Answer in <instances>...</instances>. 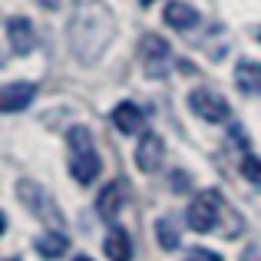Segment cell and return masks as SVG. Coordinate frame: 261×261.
Segmentation results:
<instances>
[{"mask_svg":"<svg viewBox=\"0 0 261 261\" xmlns=\"http://www.w3.org/2000/svg\"><path fill=\"white\" fill-rule=\"evenodd\" d=\"M142 66H146L149 76H162V73H169V66H172V46H169L162 37L149 33V37L142 40Z\"/></svg>","mask_w":261,"mask_h":261,"instance_id":"5","label":"cell"},{"mask_svg":"<svg viewBox=\"0 0 261 261\" xmlns=\"http://www.w3.org/2000/svg\"><path fill=\"white\" fill-rule=\"evenodd\" d=\"M242 175L248 178L251 185L261 189V159H258V155H245V159H242Z\"/></svg>","mask_w":261,"mask_h":261,"instance_id":"17","label":"cell"},{"mask_svg":"<svg viewBox=\"0 0 261 261\" xmlns=\"http://www.w3.org/2000/svg\"><path fill=\"white\" fill-rule=\"evenodd\" d=\"M122 202H126V182L122 178H116V182H109L106 189L99 192V198H96V212H99V218H116L122 208Z\"/></svg>","mask_w":261,"mask_h":261,"instance_id":"10","label":"cell"},{"mask_svg":"<svg viewBox=\"0 0 261 261\" xmlns=\"http://www.w3.org/2000/svg\"><path fill=\"white\" fill-rule=\"evenodd\" d=\"M37 4L43 7V10H57V7H60V0H37Z\"/></svg>","mask_w":261,"mask_h":261,"instance_id":"19","label":"cell"},{"mask_svg":"<svg viewBox=\"0 0 261 261\" xmlns=\"http://www.w3.org/2000/svg\"><path fill=\"white\" fill-rule=\"evenodd\" d=\"M113 40V23L96 7H80L70 20V50L80 63H96Z\"/></svg>","mask_w":261,"mask_h":261,"instance_id":"1","label":"cell"},{"mask_svg":"<svg viewBox=\"0 0 261 261\" xmlns=\"http://www.w3.org/2000/svg\"><path fill=\"white\" fill-rule=\"evenodd\" d=\"M185 261H222V258H218L215 251H208V248H192Z\"/></svg>","mask_w":261,"mask_h":261,"instance_id":"18","label":"cell"},{"mask_svg":"<svg viewBox=\"0 0 261 261\" xmlns=\"http://www.w3.org/2000/svg\"><path fill=\"white\" fill-rule=\"evenodd\" d=\"M109 116H113V126L126 136H136L142 129V122H146V113H142V106H136V102H119Z\"/></svg>","mask_w":261,"mask_h":261,"instance_id":"11","label":"cell"},{"mask_svg":"<svg viewBox=\"0 0 261 261\" xmlns=\"http://www.w3.org/2000/svg\"><path fill=\"white\" fill-rule=\"evenodd\" d=\"M139 4H146V7H149V4H152V0H139Z\"/></svg>","mask_w":261,"mask_h":261,"instance_id":"22","label":"cell"},{"mask_svg":"<svg viewBox=\"0 0 261 261\" xmlns=\"http://www.w3.org/2000/svg\"><path fill=\"white\" fill-rule=\"evenodd\" d=\"M189 106H192V113L202 116L205 122H228V116H231L228 99L218 96L215 89H205V86H198V89L189 93Z\"/></svg>","mask_w":261,"mask_h":261,"instance_id":"4","label":"cell"},{"mask_svg":"<svg viewBox=\"0 0 261 261\" xmlns=\"http://www.w3.org/2000/svg\"><path fill=\"white\" fill-rule=\"evenodd\" d=\"M218 212H222V195H218L215 189H205L189 202V208H185V225H189L192 231H198V235H205V231L215 228Z\"/></svg>","mask_w":261,"mask_h":261,"instance_id":"3","label":"cell"},{"mask_svg":"<svg viewBox=\"0 0 261 261\" xmlns=\"http://www.w3.org/2000/svg\"><path fill=\"white\" fill-rule=\"evenodd\" d=\"M17 189H20V198H23V205H27V208H33L40 218H43V222H60V208L53 205V198L46 195V192L40 189L37 182H27V178H23Z\"/></svg>","mask_w":261,"mask_h":261,"instance_id":"6","label":"cell"},{"mask_svg":"<svg viewBox=\"0 0 261 261\" xmlns=\"http://www.w3.org/2000/svg\"><path fill=\"white\" fill-rule=\"evenodd\" d=\"M102 251H106L109 261H133V238H129L126 228H109L106 238H102Z\"/></svg>","mask_w":261,"mask_h":261,"instance_id":"12","label":"cell"},{"mask_svg":"<svg viewBox=\"0 0 261 261\" xmlns=\"http://www.w3.org/2000/svg\"><path fill=\"white\" fill-rule=\"evenodd\" d=\"M37 255L40 258H46V261H57V258H63L66 251H70V238L63 235V231H43V235H37Z\"/></svg>","mask_w":261,"mask_h":261,"instance_id":"13","label":"cell"},{"mask_svg":"<svg viewBox=\"0 0 261 261\" xmlns=\"http://www.w3.org/2000/svg\"><path fill=\"white\" fill-rule=\"evenodd\" d=\"M66 149H70V175L80 185L96 182V175H99V152H96L93 136H89L86 126H73L66 133Z\"/></svg>","mask_w":261,"mask_h":261,"instance_id":"2","label":"cell"},{"mask_svg":"<svg viewBox=\"0 0 261 261\" xmlns=\"http://www.w3.org/2000/svg\"><path fill=\"white\" fill-rule=\"evenodd\" d=\"M155 242H159L166 251L178 248V225H175L172 215H162L159 222H155Z\"/></svg>","mask_w":261,"mask_h":261,"instance_id":"16","label":"cell"},{"mask_svg":"<svg viewBox=\"0 0 261 261\" xmlns=\"http://www.w3.org/2000/svg\"><path fill=\"white\" fill-rule=\"evenodd\" d=\"M7 40H10V50L17 57H27L37 46V30L27 17H10L7 20Z\"/></svg>","mask_w":261,"mask_h":261,"instance_id":"8","label":"cell"},{"mask_svg":"<svg viewBox=\"0 0 261 261\" xmlns=\"http://www.w3.org/2000/svg\"><path fill=\"white\" fill-rule=\"evenodd\" d=\"M73 261H93V258H86V255H80V258H73Z\"/></svg>","mask_w":261,"mask_h":261,"instance_id":"21","label":"cell"},{"mask_svg":"<svg viewBox=\"0 0 261 261\" xmlns=\"http://www.w3.org/2000/svg\"><path fill=\"white\" fill-rule=\"evenodd\" d=\"M0 63H7V60H0Z\"/></svg>","mask_w":261,"mask_h":261,"instance_id":"23","label":"cell"},{"mask_svg":"<svg viewBox=\"0 0 261 261\" xmlns=\"http://www.w3.org/2000/svg\"><path fill=\"white\" fill-rule=\"evenodd\" d=\"M33 99H37V83L17 80V83L0 86V113H20V109H27Z\"/></svg>","mask_w":261,"mask_h":261,"instance_id":"7","label":"cell"},{"mask_svg":"<svg viewBox=\"0 0 261 261\" xmlns=\"http://www.w3.org/2000/svg\"><path fill=\"white\" fill-rule=\"evenodd\" d=\"M162 155H166V146H162V136L146 133L139 142H136V166L142 172H155L162 166Z\"/></svg>","mask_w":261,"mask_h":261,"instance_id":"9","label":"cell"},{"mask_svg":"<svg viewBox=\"0 0 261 261\" xmlns=\"http://www.w3.org/2000/svg\"><path fill=\"white\" fill-rule=\"evenodd\" d=\"M162 17H166V23L172 27V30H189V27L198 23V10L192 4H185V0H172Z\"/></svg>","mask_w":261,"mask_h":261,"instance_id":"15","label":"cell"},{"mask_svg":"<svg viewBox=\"0 0 261 261\" xmlns=\"http://www.w3.org/2000/svg\"><path fill=\"white\" fill-rule=\"evenodd\" d=\"M7 231V218H4V212H0V235Z\"/></svg>","mask_w":261,"mask_h":261,"instance_id":"20","label":"cell"},{"mask_svg":"<svg viewBox=\"0 0 261 261\" xmlns=\"http://www.w3.org/2000/svg\"><path fill=\"white\" fill-rule=\"evenodd\" d=\"M235 83L242 93L258 96L261 93V63L258 60H238L235 63Z\"/></svg>","mask_w":261,"mask_h":261,"instance_id":"14","label":"cell"}]
</instances>
